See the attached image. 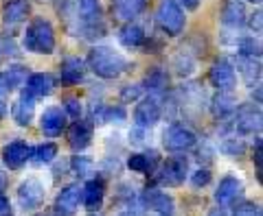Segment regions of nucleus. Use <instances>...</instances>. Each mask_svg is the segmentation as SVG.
I'll return each mask as SVG.
<instances>
[{
    "label": "nucleus",
    "instance_id": "1",
    "mask_svg": "<svg viewBox=\"0 0 263 216\" xmlns=\"http://www.w3.org/2000/svg\"><path fill=\"white\" fill-rule=\"evenodd\" d=\"M86 63L99 79H105V81L119 79L129 68V61L119 51H114L112 46H92V51L88 53Z\"/></svg>",
    "mask_w": 263,
    "mask_h": 216
},
{
    "label": "nucleus",
    "instance_id": "2",
    "mask_svg": "<svg viewBox=\"0 0 263 216\" xmlns=\"http://www.w3.org/2000/svg\"><path fill=\"white\" fill-rule=\"evenodd\" d=\"M22 46H24V51H29L33 55H53L57 46L53 24L46 18L31 20L22 35Z\"/></svg>",
    "mask_w": 263,
    "mask_h": 216
},
{
    "label": "nucleus",
    "instance_id": "3",
    "mask_svg": "<svg viewBox=\"0 0 263 216\" xmlns=\"http://www.w3.org/2000/svg\"><path fill=\"white\" fill-rule=\"evenodd\" d=\"M152 186H162V188H178L184 184L189 175V160L184 155H171L167 162L156 166L152 172Z\"/></svg>",
    "mask_w": 263,
    "mask_h": 216
},
{
    "label": "nucleus",
    "instance_id": "4",
    "mask_svg": "<svg viewBox=\"0 0 263 216\" xmlns=\"http://www.w3.org/2000/svg\"><path fill=\"white\" fill-rule=\"evenodd\" d=\"M156 22L167 37L182 35L186 29V15L182 7L178 5V0H160L158 9H156Z\"/></svg>",
    "mask_w": 263,
    "mask_h": 216
},
{
    "label": "nucleus",
    "instance_id": "5",
    "mask_svg": "<svg viewBox=\"0 0 263 216\" xmlns=\"http://www.w3.org/2000/svg\"><path fill=\"white\" fill-rule=\"evenodd\" d=\"M261 124V107L257 103L237 105L233 118H230V129L239 136H259Z\"/></svg>",
    "mask_w": 263,
    "mask_h": 216
},
{
    "label": "nucleus",
    "instance_id": "6",
    "mask_svg": "<svg viewBox=\"0 0 263 216\" xmlns=\"http://www.w3.org/2000/svg\"><path fill=\"white\" fill-rule=\"evenodd\" d=\"M162 114H164L162 96L149 92L147 96L138 98V105L134 107V124L136 127H143V129H152L160 122Z\"/></svg>",
    "mask_w": 263,
    "mask_h": 216
},
{
    "label": "nucleus",
    "instance_id": "7",
    "mask_svg": "<svg viewBox=\"0 0 263 216\" xmlns=\"http://www.w3.org/2000/svg\"><path fill=\"white\" fill-rule=\"evenodd\" d=\"M145 210H149L158 216H174L176 214V201L174 197L169 192H164L158 186H147L143 192H141V199H138Z\"/></svg>",
    "mask_w": 263,
    "mask_h": 216
},
{
    "label": "nucleus",
    "instance_id": "8",
    "mask_svg": "<svg viewBox=\"0 0 263 216\" xmlns=\"http://www.w3.org/2000/svg\"><path fill=\"white\" fill-rule=\"evenodd\" d=\"M195 144H197V136L180 122L169 124L162 134V146L167 148L169 153H184L189 148H193Z\"/></svg>",
    "mask_w": 263,
    "mask_h": 216
},
{
    "label": "nucleus",
    "instance_id": "9",
    "mask_svg": "<svg viewBox=\"0 0 263 216\" xmlns=\"http://www.w3.org/2000/svg\"><path fill=\"white\" fill-rule=\"evenodd\" d=\"M15 197H18V203L24 212H33V210H37V207H42L44 199H46V186H44L42 179L27 177L18 186Z\"/></svg>",
    "mask_w": 263,
    "mask_h": 216
},
{
    "label": "nucleus",
    "instance_id": "10",
    "mask_svg": "<svg viewBox=\"0 0 263 216\" xmlns=\"http://www.w3.org/2000/svg\"><path fill=\"white\" fill-rule=\"evenodd\" d=\"M81 203V188L79 184H68L57 192L53 201V214L55 216H75Z\"/></svg>",
    "mask_w": 263,
    "mask_h": 216
},
{
    "label": "nucleus",
    "instance_id": "11",
    "mask_svg": "<svg viewBox=\"0 0 263 216\" xmlns=\"http://www.w3.org/2000/svg\"><path fill=\"white\" fill-rule=\"evenodd\" d=\"M31 151H33V146L29 142H24V140H13V142L3 146L0 157H3V164L9 170H20L24 164L31 162Z\"/></svg>",
    "mask_w": 263,
    "mask_h": 216
},
{
    "label": "nucleus",
    "instance_id": "12",
    "mask_svg": "<svg viewBox=\"0 0 263 216\" xmlns=\"http://www.w3.org/2000/svg\"><path fill=\"white\" fill-rule=\"evenodd\" d=\"M209 83L215 90H235L237 88L235 66L228 59H217L209 70Z\"/></svg>",
    "mask_w": 263,
    "mask_h": 216
},
{
    "label": "nucleus",
    "instance_id": "13",
    "mask_svg": "<svg viewBox=\"0 0 263 216\" xmlns=\"http://www.w3.org/2000/svg\"><path fill=\"white\" fill-rule=\"evenodd\" d=\"M66 124H68V116L57 105L46 107V110L40 114V129H42V134L46 138H57L66 129Z\"/></svg>",
    "mask_w": 263,
    "mask_h": 216
},
{
    "label": "nucleus",
    "instance_id": "14",
    "mask_svg": "<svg viewBox=\"0 0 263 216\" xmlns=\"http://www.w3.org/2000/svg\"><path fill=\"white\" fill-rule=\"evenodd\" d=\"M237 105L239 103H237L235 90H217V94L211 98V114L217 122H226L233 118Z\"/></svg>",
    "mask_w": 263,
    "mask_h": 216
},
{
    "label": "nucleus",
    "instance_id": "15",
    "mask_svg": "<svg viewBox=\"0 0 263 216\" xmlns=\"http://www.w3.org/2000/svg\"><path fill=\"white\" fill-rule=\"evenodd\" d=\"M92 136H95L92 120L77 118L75 122L70 124V129H68V144H70V148L75 153H81L84 148L90 146V142H92Z\"/></svg>",
    "mask_w": 263,
    "mask_h": 216
},
{
    "label": "nucleus",
    "instance_id": "16",
    "mask_svg": "<svg viewBox=\"0 0 263 216\" xmlns=\"http://www.w3.org/2000/svg\"><path fill=\"white\" fill-rule=\"evenodd\" d=\"M243 195V181L235 175H226L224 179L217 184L215 190V201L221 207H230L237 203V199Z\"/></svg>",
    "mask_w": 263,
    "mask_h": 216
},
{
    "label": "nucleus",
    "instance_id": "17",
    "mask_svg": "<svg viewBox=\"0 0 263 216\" xmlns=\"http://www.w3.org/2000/svg\"><path fill=\"white\" fill-rule=\"evenodd\" d=\"M55 90V77L51 72H33L24 81V90L31 98H44Z\"/></svg>",
    "mask_w": 263,
    "mask_h": 216
},
{
    "label": "nucleus",
    "instance_id": "18",
    "mask_svg": "<svg viewBox=\"0 0 263 216\" xmlns=\"http://www.w3.org/2000/svg\"><path fill=\"white\" fill-rule=\"evenodd\" d=\"M29 77V70L22 63H13L7 70H0V96H9L13 90L24 85V81Z\"/></svg>",
    "mask_w": 263,
    "mask_h": 216
},
{
    "label": "nucleus",
    "instance_id": "19",
    "mask_svg": "<svg viewBox=\"0 0 263 216\" xmlns=\"http://www.w3.org/2000/svg\"><path fill=\"white\" fill-rule=\"evenodd\" d=\"M105 199V181L101 177H92L86 181V186L81 188V201L88 212H97L103 205Z\"/></svg>",
    "mask_w": 263,
    "mask_h": 216
},
{
    "label": "nucleus",
    "instance_id": "20",
    "mask_svg": "<svg viewBox=\"0 0 263 216\" xmlns=\"http://www.w3.org/2000/svg\"><path fill=\"white\" fill-rule=\"evenodd\" d=\"M158 164H160V155L156 151H136L125 162L127 168L132 172H136V175H152Z\"/></svg>",
    "mask_w": 263,
    "mask_h": 216
},
{
    "label": "nucleus",
    "instance_id": "21",
    "mask_svg": "<svg viewBox=\"0 0 263 216\" xmlns=\"http://www.w3.org/2000/svg\"><path fill=\"white\" fill-rule=\"evenodd\" d=\"M233 66H237V70H239V74H241V81L250 90L261 85V59L259 57H241V55H237V59H235Z\"/></svg>",
    "mask_w": 263,
    "mask_h": 216
},
{
    "label": "nucleus",
    "instance_id": "22",
    "mask_svg": "<svg viewBox=\"0 0 263 216\" xmlns=\"http://www.w3.org/2000/svg\"><path fill=\"white\" fill-rule=\"evenodd\" d=\"M11 118L18 127H29L35 120V98H31L27 92L18 96V101L11 105Z\"/></svg>",
    "mask_w": 263,
    "mask_h": 216
},
{
    "label": "nucleus",
    "instance_id": "23",
    "mask_svg": "<svg viewBox=\"0 0 263 216\" xmlns=\"http://www.w3.org/2000/svg\"><path fill=\"white\" fill-rule=\"evenodd\" d=\"M246 5L241 0H226L224 7H221V24L226 29H233V31H239L243 24H246Z\"/></svg>",
    "mask_w": 263,
    "mask_h": 216
},
{
    "label": "nucleus",
    "instance_id": "24",
    "mask_svg": "<svg viewBox=\"0 0 263 216\" xmlns=\"http://www.w3.org/2000/svg\"><path fill=\"white\" fill-rule=\"evenodd\" d=\"M29 13H31L29 0H7L5 7H3V22H5V27L13 29L27 20Z\"/></svg>",
    "mask_w": 263,
    "mask_h": 216
},
{
    "label": "nucleus",
    "instance_id": "25",
    "mask_svg": "<svg viewBox=\"0 0 263 216\" xmlns=\"http://www.w3.org/2000/svg\"><path fill=\"white\" fill-rule=\"evenodd\" d=\"M86 74V63L79 57H66L60 63V81L62 85H77Z\"/></svg>",
    "mask_w": 263,
    "mask_h": 216
},
{
    "label": "nucleus",
    "instance_id": "26",
    "mask_svg": "<svg viewBox=\"0 0 263 216\" xmlns=\"http://www.w3.org/2000/svg\"><path fill=\"white\" fill-rule=\"evenodd\" d=\"M114 18H119L123 22H132L145 11L147 0H110Z\"/></svg>",
    "mask_w": 263,
    "mask_h": 216
},
{
    "label": "nucleus",
    "instance_id": "27",
    "mask_svg": "<svg viewBox=\"0 0 263 216\" xmlns=\"http://www.w3.org/2000/svg\"><path fill=\"white\" fill-rule=\"evenodd\" d=\"M145 39H147V33H145V29L141 27L138 22H125L121 27V31H119V41H121V46H125V48H143V44H145Z\"/></svg>",
    "mask_w": 263,
    "mask_h": 216
},
{
    "label": "nucleus",
    "instance_id": "28",
    "mask_svg": "<svg viewBox=\"0 0 263 216\" xmlns=\"http://www.w3.org/2000/svg\"><path fill=\"white\" fill-rule=\"evenodd\" d=\"M141 85H143V90H149L154 94H162L169 85V74L164 68H160V66H154V68L145 74Z\"/></svg>",
    "mask_w": 263,
    "mask_h": 216
},
{
    "label": "nucleus",
    "instance_id": "29",
    "mask_svg": "<svg viewBox=\"0 0 263 216\" xmlns=\"http://www.w3.org/2000/svg\"><path fill=\"white\" fill-rule=\"evenodd\" d=\"M171 66H174V72L178 74V77H191V74L195 72L197 68V57L189 51V48H182L176 57H174V61H171Z\"/></svg>",
    "mask_w": 263,
    "mask_h": 216
},
{
    "label": "nucleus",
    "instance_id": "30",
    "mask_svg": "<svg viewBox=\"0 0 263 216\" xmlns=\"http://www.w3.org/2000/svg\"><path fill=\"white\" fill-rule=\"evenodd\" d=\"M233 48L241 57H259L261 59V41L254 35H237L233 41Z\"/></svg>",
    "mask_w": 263,
    "mask_h": 216
},
{
    "label": "nucleus",
    "instance_id": "31",
    "mask_svg": "<svg viewBox=\"0 0 263 216\" xmlns=\"http://www.w3.org/2000/svg\"><path fill=\"white\" fill-rule=\"evenodd\" d=\"M57 155H60V146L55 142H44V144H37L33 146L31 151V162L37 164V166H48L57 160Z\"/></svg>",
    "mask_w": 263,
    "mask_h": 216
},
{
    "label": "nucleus",
    "instance_id": "32",
    "mask_svg": "<svg viewBox=\"0 0 263 216\" xmlns=\"http://www.w3.org/2000/svg\"><path fill=\"white\" fill-rule=\"evenodd\" d=\"M219 151L226 157L239 160V157L246 155V142H243V138H237V134H226V136H221Z\"/></svg>",
    "mask_w": 263,
    "mask_h": 216
},
{
    "label": "nucleus",
    "instance_id": "33",
    "mask_svg": "<svg viewBox=\"0 0 263 216\" xmlns=\"http://www.w3.org/2000/svg\"><path fill=\"white\" fill-rule=\"evenodd\" d=\"M70 172L72 175H77L79 179H84V177H90L95 172L97 168V164L92 157H88V155H72L70 157Z\"/></svg>",
    "mask_w": 263,
    "mask_h": 216
},
{
    "label": "nucleus",
    "instance_id": "34",
    "mask_svg": "<svg viewBox=\"0 0 263 216\" xmlns=\"http://www.w3.org/2000/svg\"><path fill=\"white\" fill-rule=\"evenodd\" d=\"M18 57V44L11 39V37H7L3 35L0 37V63L3 61H11Z\"/></svg>",
    "mask_w": 263,
    "mask_h": 216
},
{
    "label": "nucleus",
    "instance_id": "35",
    "mask_svg": "<svg viewBox=\"0 0 263 216\" xmlns=\"http://www.w3.org/2000/svg\"><path fill=\"white\" fill-rule=\"evenodd\" d=\"M143 92H145V90H143L141 83H129V85H125L121 90L119 98H121V103H136L141 96H145Z\"/></svg>",
    "mask_w": 263,
    "mask_h": 216
},
{
    "label": "nucleus",
    "instance_id": "36",
    "mask_svg": "<svg viewBox=\"0 0 263 216\" xmlns=\"http://www.w3.org/2000/svg\"><path fill=\"white\" fill-rule=\"evenodd\" d=\"M64 112L66 116H70V118H81V114H84V107H81V101L77 96H68L64 101Z\"/></svg>",
    "mask_w": 263,
    "mask_h": 216
},
{
    "label": "nucleus",
    "instance_id": "37",
    "mask_svg": "<svg viewBox=\"0 0 263 216\" xmlns=\"http://www.w3.org/2000/svg\"><path fill=\"white\" fill-rule=\"evenodd\" d=\"M213 179V172L209 168H197L195 172H191V186L193 188H204L209 186Z\"/></svg>",
    "mask_w": 263,
    "mask_h": 216
},
{
    "label": "nucleus",
    "instance_id": "38",
    "mask_svg": "<svg viewBox=\"0 0 263 216\" xmlns=\"http://www.w3.org/2000/svg\"><path fill=\"white\" fill-rule=\"evenodd\" d=\"M252 162H254V166H257V177L261 179V170H263V166H261V162H263V140L257 136V140H254V146H252Z\"/></svg>",
    "mask_w": 263,
    "mask_h": 216
},
{
    "label": "nucleus",
    "instance_id": "39",
    "mask_svg": "<svg viewBox=\"0 0 263 216\" xmlns=\"http://www.w3.org/2000/svg\"><path fill=\"white\" fill-rule=\"evenodd\" d=\"M233 216H261V207L257 203H239L235 207Z\"/></svg>",
    "mask_w": 263,
    "mask_h": 216
},
{
    "label": "nucleus",
    "instance_id": "40",
    "mask_svg": "<svg viewBox=\"0 0 263 216\" xmlns=\"http://www.w3.org/2000/svg\"><path fill=\"white\" fill-rule=\"evenodd\" d=\"M147 134H149V129H143V127H136L134 124V129L129 131V142L132 144H136V146H145L147 144Z\"/></svg>",
    "mask_w": 263,
    "mask_h": 216
},
{
    "label": "nucleus",
    "instance_id": "41",
    "mask_svg": "<svg viewBox=\"0 0 263 216\" xmlns=\"http://www.w3.org/2000/svg\"><path fill=\"white\" fill-rule=\"evenodd\" d=\"M261 11L257 9V11H254L252 15H246V24H248V27H250V31L254 33V35H259V33H261V29H263V18H261Z\"/></svg>",
    "mask_w": 263,
    "mask_h": 216
},
{
    "label": "nucleus",
    "instance_id": "42",
    "mask_svg": "<svg viewBox=\"0 0 263 216\" xmlns=\"http://www.w3.org/2000/svg\"><path fill=\"white\" fill-rule=\"evenodd\" d=\"M202 0H178V5L182 7V9H189V11H195L197 7H200Z\"/></svg>",
    "mask_w": 263,
    "mask_h": 216
},
{
    "label": "nucleus",
    "instance_id": "43",
    "mask_svg": "<svg viewBox=\"0 0 263 216\" xmlns=\"http://www.w3.org/2000/svg\"><path fill=\"white\" fill-rule=\"evenodd\" d=\"M9 207H11V203H9V197H7L3 190H0V214H5V212H9Z\"/></svg>",
    "mask_w": 263,
    "mask_h": 216
},
{
    "label": "nucleus",
    "instance_id": "44",
    "mask_svg": "<svg viewBox=\"0 0 263 216\" xmlns=\"http://www.w3.org/2000/svg\"><path fill=\"white\" fill-rule=\"evenodd\" d=\"M7 110H9V107H7V98H5V96H0V120H5Z\"/></svg>",
    "mask_w": 263,
    "mask_h": 216
},
{
    "label": "nucleus",
    "instance_id": "45",
    "mask_svg": "<svg viewBox=\"0 0 263 216\" xmlns=\"http://www.w3.org/2000/svg\"><path fill=\"white\" fill-rule=\"evenodd\" d=\"M206 216H226V210H224L221 205H217V207H213V210H211Z\"/></svg>",
    "mask_w": 263,
    "mask_h": 216
},
{
    "label": "nucleus",
    "instance_id": "46",
    "mask_svg": "<svg viewBox=\"0 0 263 216\" xmlns=\"http://www.w3.org/2000/svg\"><path fill=\"white\" fill-rule=\"evenodd\" d=\"M117 216H138V212L132 210V205H129V207H125V210H121Z\"/></svg>",
    "mask_w": 263,
    "mask_h": 216
},
{
    "label": "nucleus",
    "instance_id": "47",
    "mask_svg": "<svg viewBox=\"0 0 263 216\" xmlns=\"http://www.w3.org/2000/svg\"><path fill=\"white\" fill-rule=\"evenodd\" d=\"M7 186V175H5V172H0V190H3Z\"/></svg>",
    "mask_w": 263,
    "mask_h": 216
},
{
    "label": "nucleus",
    "instance_id": "48",
    "mask_svg": "<svg viewBox=\"0 0 263 216\" xmlns=\"http://www.w3.org/2000/svg\"><path fill=\"white\" fill-rule=\"evenodd\" d=\"M248 3H252V5H261V0H248Z\"/></svg>",
    "mask_w": 263,
    "mask_h": 216
},
{
    "label": "nucleus",
    "instance_id": "49",
    "mask_svg": "<svg viewBox=\"0 0 263 216\" xmlns=\"http://www.w3.org/2000/svg\"><path fill=\"white\" fill-rule=\"evenodd\" d=\"M37 216H44V214H37Z\"/></svg>",
    "mask_w": 263,
    "mask_h": 216
},
{
    "label": "nucleus",
    "instance_id": "50",
    "mask_svg": "<svg viewBox=\"0 0 263 216\" xmlns=\"http://www.w3.org/2000/svg\"><path fill=\"white\" fill-rule=\"evenodd\" d=\"M92 216H97V214H92Z\"/></svg>",
    "mask_w": 263,
    "mask_h": 216
}]
</instances>
